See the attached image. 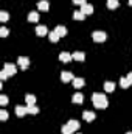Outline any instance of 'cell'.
Returning <instances> with one entry per match:
<instances>
[{
	"label": "cell",
	"mask_w": 132,
	"mask_h": 134,
	"mask_svg": "<svg viewBox=\"0 0 132 134\" xmlns=\"http://www.w3.org/2000/svg\"><path fill=\"white\" fill-rule=\"evenodd\" d=\"M92 101H93L95 108H99V109L107 108V98H106L104 94H93L92 95Z\"/></svg>",
	"instance_id": "6da1fadb"
},
{
	"label": "cell",
	"mask_w": 132,
	"mask_h": 134,
	"mask_svg": "<svg viewBox=\"0 0 132 134\" xmlns=\"http://www.w3.org/2000/svg\"><path fill=\"white\" fill-rule=\"evenodd\" d=\"M92 37H93V41L95 42H104L106 41V33L104 31H95V33L92 34Z\"/></svg>",
	"instance_id": "7a4b0ae2"
},
{
	"label": "cell",
	"mask_w": 132,
	"mask_h": 134,
	"mask_svg": "<svg viewBox=\"0 0 132 134\" xmlns=\"http://www.w3.org/2000/svg\"><path fill=\"white\" fill-rule=\"evenodd\" d=\"M17 64L25 70V69H28V66H30V59H28V58H25V56H20V58L17 59Z\"/></svg>",
	"instance_id": "3957f363"
},
{
	"label": "cell",
	"mask_w": 132,
	"mask_h": 134,
	"mask_svg": "<svg viewBox=\"0 0 132 134\" xmlns=\"http://www.w3.org/2000/svg\"><path fill=\"white\" fill-rule=\"evenodd\" d=\"M3 70L8 73V75H14L16 72H17V69H16V66L14 64H9V63H6L5 64V67H3Z\"/></svg>",
	"instance_id": "277c9868"
},
{
	"label": "cell",
	"mask_w": 132,
	"mask_h": 134,
	"mask_svg": "<svg viewBox=\"0 0 132 134\" xmlns=\"http://www.w3.org/2000/svg\"><path fill=\"white\" fill-rule=\"evenodd\" d=\"M81 11L84 13V16H87V14H92V13H93V6H92L90 3H84V5L81 6Z\"/></svg>",
	"instance_id": "5b68a950"
},
{
	"label": "cell",
	"mask_w": 132,
	"mask_h": 134,
	"mask_svg": "<svg viewBox=\"0 0 132 134\" xmlns=\"http://www.w3.org/2000/svg\"><path fill=\"white\" fill-rule=\"evenodd\" d=\"M59 59H61L62 63H70V61L73 59V56H71L70 53H67V52H61V55H59Z\"/></svg>",
	"instance_id": "8992f818"
},
{
	"label": "cell",
	"mask_w": 132,
	"mask_h": 134,
	"mask_svg": "<svg viewBox=\"0 0 132 134\" xmlns=\"http://www.w3.org/2000/svg\"><path fill=\"white\" fill-rule=\"evenodd\" d=\"M82 119H84L86 122H92V120L95 119V114L90 112V111H84V112H82Z\"/></svg>",
	"instance_id": "52a82bcc"
},
{
	"label": "cell",
	"mask_w": 132,
	"mask_h": 134,
	"mask_svg": "<svg viewBox=\"0 0 132 134\" xmlns=\"http://www.w3.org/2000/svg\"><path fill=\"white\" fill-rule=\"evenodd\" d=\"M61 80H62V83H68V81L73 80V75L70 72H62L61 73Z\"/></svg>",
	"instance_id": "ba28073f"
},
{
	"label": "cell",
	"mask_w": 132,
	"mask_h": 134,
	"mask_svg": "<svg viewBox=\"0 0 132 134\" xmlns=\"http://www.w3.org/2000/svg\"><path fill=\"white\" fill-rule=\"evenodd\" d=\"M37 8H39L40 11H48L50 5H48V2H47V0H40V2L37 3Z\"/></svg>",
	"instance_id": "9c48e42d"
},
{
	"label": "cell",
	"mask_w": 132,
	"mask_h": 134,
	"mask_svg": "<svg viewBox=\"0 0 132 134\" xmlns=\"http://www.w3.org/2000/svg\"><path fill=\"white\" fill-rule=\"evenodd\" d=\"M131 84H132V81L128 78V76H123V78L120 80V86H121V87H129Z\"/></svg>",
	"instance_id": "30bf717a"
},
{
	"label": "cell",
	"mask_w": 132,
	"mask_h": 134,
	"mask_svg": "<svg viewBox=\"0 0 132 134\" xmlns=\"http://www.w3.org/2000/svg\"><path fill=\"white\" fill-rule=\"evenodd\" d=\"M55 31L59 34V37H62V36H65L67 34V28L65 27H62V25H58V27L55 28Z\"/></svg>",
	"instance_id": "8fae6325"
},
{
	"label": "cell",
	"mask_w": 132,
	"mask_h": 134,
	"mask_svg": "<svg viewBox=\"0 0 132 134\" xmlns=\"http://www.w3.org/2000/svg\"><path fill=\"white\" fill-rule=\"evenodd\" d=\"M16 114H17L19 117H23V115L28 114V112H27V108H25V106H17V108H16Z\"/></svg>",
	"instance_id": "7c38bea8"
},
{
	"label": "cell",
	"mask_w": 132,
	"mask_h": 134,
	"mask_svg": "<svg viewBox=\"0 0 132 134\" xmlns=\"http://www.w3.org/2000/svg\"><path fill=\"white\" fill-rule=\"evenodd\" d=\"M73 86H75L76 89L82 87V86H84V80H82V78H73Z\"/></svg>",
	"instance_id": "4fadbf2b"
},
{
	"label": "cell",
	"mask_w": 132,
	"mask_h": 134,
	"mask_svg": "<svg viewBox=\"0 0 132 134\" xmlns=\"http://www.w3.org/2000/svg\"><path fill=\"white\" fill-rule=\"evenodd\" d=\"M104 91H106V92H113V91H115V84L110 83V81L104 83Z\"/></svg>",
	"instance_id": "5bb4252c"
},
{
	"label": "cell",
	"mask_w": 132,
	"mask_h": 134,
	"mask_svg": "<svg viewBox=\"0 0 132 134\" xmlns=\"http://www.w3.org/2000/svg\"><path fill=\"white\" fill-rule=\"evenodd\" d=\"M36 33H37V36H45L47 34V27L45 25H39L36 28Z\"/></svg>",
	"instance_id": "9a60e30c"
},
{
	"label": "cell",
	"mask_w": 132,
	"mask_h": 134,
	"mask_svg": "<svg viewBox=\"0 0 132 134\" xmlns=\"http://www.w3.org/2000/svg\"><path fill=\"white\" fill-rule=\"evenodd\" d=\"M27 112H28V114H37V112H39V108H37L36 104H28V106H27Z\"/></svg>",
	"instance_id": "2e32d148"
},
{
	"label": "cell",
	"mask_w": 132,
	"mask_h": 134,
	"mask_svg": "<svg viewBox=\"0 0 132 134\" xmlns=\"http://www.w3.org/2000/svg\"><path fill=\"white\" fill-rule=\"evenodd\" d=\"M67 125H68L73 131H75V130H79V122H78V120H68Z\"/></svg>",
	"instance_id": "e0dca14e"
},
{
	"label": "cell",
	"mask_w": 132,
	"mask_h": 134,
	"mask_svg": "<svg viewBox=\"0 0 132 134\" xmlns=\"http://www.w3.org/2000/svg\"><path fill=\"white\" fill-rule=\"evenodd\" d=\"M28 20H30V22H37V20H39V14H37L36 11H31V13L28 14Z\"/></svg>",
	"instance_id": "ac0fdd59"
},
{
	"label": "cell",
	"mask_w": 132,
	"mask_h": 134,
	"mask_svg": "<svg viewBox=\"0 0 132 134\" xmlns=\"http://www.w3.org/2000/svg\"><path fill=\"white\" fill-rule=\"evenodd\" d=\"M71 56H73V59H76V61H84V53H82V52H75Z\"/></svg>",
	"instance_id": "d6986e66"
},
{
	"label": "cell",
	"mask_w": 132,
	"mask_h": 134,
	"mask_svg": "<svg viewBox=\"0 0 132 134\" xmlns=\"http://www.w3.org/2000/svg\"><path fill=\"white\" fill-rule=\"evenodd\" d=\"M82 100H84V97H82V94H79V92H78V94H75V95H73V98H71L73 103H82Z\"/></svg>",
	"instance_id": "ffe728a7"
},
{
	"label": "cell",
	"mask_w": 132,
	"mask_h": 134,
	"mask_svg": "<svg viewBox=\"0 0 132 134\" xmlns=\"http://www.w3.org/2000/svg\"><path fill=\"white\" fill-rule=\"evenodd\" d=\"M73 19L75 20H82L84 19V13L82 11H75L73 13Z\"/></svg>",
	"instance_id": "44dd1931"
},
{
	"label": "cell",
	"mask_w": 132,
	"mask_h": 134,
	"mask_svg": "<svg viewBox=\"0 0 132 134\" xmlns=\"http://www.w3.org/2000/svg\"><path fill=\"white\" fill-rule=\"evenodd\" d=\"M107 8H110V9L118 8V2L117 0H107Z\"/></svg>",
	"instance_id": "7402d4cb"
},
{
	"label": "cell",
	"mask_w": 132,
	"mask_h": 134,
	"mask_svg": "<svg viewBox=\"0 0 132 134\" xmlns=\"http://www.w3.org/2000/svg\"><path fill=\"white\" fill-rule=\"evenodd\" d=\"M50 41H51V42H58V41H59V34L56 33V31H51V33H50Z\"/></svg>",
	"instance_id": "603a6c76"
},
{
	"label": "cell",
	"mask_w": 132,
	"mask_h": 134,
	"mask_svg": "<svg viewBox=\"0 0 132 134\" xmlns=\"http://www.w3.org/2000/svg\"><path fill=\"white\" fill-rule=\"evenodd\" d=\"M25 100H27V104H34L36 103V97L34 95H27Z\"/></svg>",
	"instance_id": "cb8c5ba5"
},
{
	"label": "cell",
	"mask_w": 132,
	"mask_h": 134,
	"mask_svg": "<svg viewBox=\"0 0 132 134\" xmlns=\"http://www.w3.org/2000/svg\"><path fill=\"white\" fill-rule=\"evenodd\" d=\"M73 133H75V131H73L68 125H64V126H62V134H73Z\"/></svg>",
	"instance_id": "d4e9b609"
},
{
	"label": "cell",
	"mask_w": 132,
	"mask_h": 134,
	"mask_svg": "<svg viewBox=\"0 0 132 134\" xmlns=\"http://www.w3.org/2000/svg\"><path fill=\"white\" fill-rule=\"evenodd\" d=\"M8 17H9V16H8V13H6V11H0V20H2V22H6V20H8Z\"/></svg>",
	"instance_id": "484cf974"
},
{
	"label": "cell",
	"mask_w": 132,
	"mask_h": 134,
	"mask_svg": "<svg viewBox=\"0 0 132 134\" xmlns=\"http://www.w3.org/2000/svg\"><path fill=\"white\" fill-rule=\"evenodd\" d=\"M0 36H2V37H6V36H8V28L2 27V28H0Z\"/></svg>",
	"instance_id": "4316f807"
},
{
	"label": "cell",
	"mask_w": 132,
	"mask_h": 134,
	"mask_svg": "<svg viewBox=\"0 0 132 134\" xmlns=\"http://www.w3.org/2000/svg\"><path fill=\"white\" fill-rule=\"evenodd\" d=\"M6 103H8V97H6V95H0V104L5 106Z\"/></svg>",
	"instance_id": "83f0119b"
},
{
	"label": "cell",
	"mask_w": 132,
	"mask_h": 134,
	"mask_svg": "<svg viewBox=\"0 0 132 134\" xmlns=\"http://www.w3.org/2000/svg\"><path fill=\"white\" fill-rule=\"evenodd\" d=\"M6 119H8V112H6V111H0V120L5 122Z\"/></svg>",
	"instance_id": "f1b7e54d"
},
{
	"label": "cell",
	"mask_w": 132,
	"mask_h": 134,
	"mask_svg": "<svg viewBox=\"0 0 132 134\" xmlns=\"http://www.w3.org/2000/svg\"><path fill=\"white\" fill-rule=\"evenodd\" d=\"M0 78H2V80H6V78H8V73H6L5 70H2V73H0Z\"/></svg>",
	"instance_id": "f546056e"
},
{
	"label": "cell",
	"mask_w": 132,
	"mask_h": 134,
	"mask_svg": "<svg viewBox=\"0 0 132 134\" xmlns=\"http://www.w3.org/2000/svg\"><path fill=\"white\" fill-rule=\"evenodd\" d=\"M73 3H75V5H81V6H82V5L86 3V0H73Z\"/></svg>",
	"instance_id": "4dcf8cb0"
},
{
	"label": "cell",
	"mask_w": 132,
	"mask_h": 134,
	"mask_svg": "<svg viewBox=\"0 0 132 134\" xmlns=\"http://www.w3.org/2000/svg\"><path fill=\"white\" fill-rule=\"evenodd\" d=\"M128 78H129V80H131V81H132V72H131V73H129V75H128Z\"/></svg>",
	"instance_id": "1f68e13d"
},
{
	"label": "cell",
	"mask_w": 132,
	"mask_h": 134,
	"mask_svg": "<svg viewBox=\"0 0 132 134\" xmlns=\"http://www.w3.org/2000/svg\"><path fill=\"white\" fill-rule=\"evenodd\" d=\"M129 5H131V6H132V0H129Z\"/></svg>",
	"instance_id": "d6a6232c"
},
{
	"label": "cell",
	"mask_w": 132,
	"mask_h": 134,
	"mask_svg": "<svg viewBox=\"0 0 132 134\" xmlns=\"http://www.w3.org/2000/svg\"><path fill=\"white\" fill-rule=\"evenodd\" d=\"M128 134H132V133H128Z\"/></svg>",
	"instance_id": "836d02e7"
}]
</instances>
